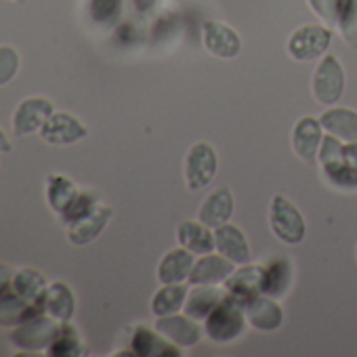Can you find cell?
<instances>
[{
  "label": "cell",
  "mask_w": 357,
  "mask_h": 357,
  "mask_svg": "<svg viewBox=\"0 0 357 357\" xmlns=\"http://www.w3.org/2000/svg\"><path fill=\"white\" fill-rule=\"evenodd\" d=\"M246 324L244 307L225 292V298L204 319V334L217 344H227L244 334Z\"/></svg>",
  "instance_id": "1"
},
{
  "label": "cell",
  "mask_w": 357,
  "mask_h": 357,
  "mask_svg": "<svg viewBox=\"0 0 357 357\" xmlns=\"http://www.w3.org/2000/svg\"><path fill=\"white\" fill-rule=\"evenodd\" d=\"M61 321H57L55 317L47 315V313H38L34 317H30L28 321L15 326L9 332V340L22 349L24 353H32V351H47L49 344L55 340V336L61 330Z\"/></svg>",
  "instance_id": "2"
},
{
  "label": "cell",
  "mask_w": 357,
  "mask_h": 357,
  "mask_svg": "<svg viewBox=\"0 0 357 357\" xmlns=\"http://www.w3.org/2000/svg\"><path fill=\"white\" fill-rule=\"evenodd\" d=\"M269 225L273 236L288 246H296L305 240V219L301 211L282 194L273 196L271 200Z\"/></svg>",
  "instance_id": "3"
},
{
  "label": "cell",
  "mask_w": 357,
  "mask_h": 357,
  "mask_svg": "<svg viewBox=\"0 0 357 357\" xmlns=\"http://www.w3.org/2000/svg\"><path fill=\"white\" fill-rule=\"evenodd\" d=\"M219 170V158L211 143L198 141L185 155V183L192 192H200L215 178Z\"/></svg>",
  "instance_id": "4"
},
{
  "label": "cell",
  "mask_w": 357,
  "mask_h": 357,
  "mask_svg": "<svg viewBox=\"0 0 357 357\" xmlns=\"http://www.w3.org/2000/svg\"><path fill=\"white\" fill-rule=\"evenodd\" d=\"M332 43V30L328 26H301L288 38V55L294 61H315L324 57Z\"/></svg>",
  "instance_id": "5"
},
{
  "label": "cell",
  "mask_w": 357,
  "mask_h": 357,
  "mask_svg": "<svg viewBox=\"0 0 357 357\" xmlns=\"http://www.w3.org/2000/svg\"><path fill=\"white\" fill-rule=\"evenodd\" d=\"M311 91L313 97L321 105H334L344 91V70L334 55H324L321 61L317 63L311 80Z\"/></svg>",
  "instance_id": "6"
},
{
  "label": "cell",
  "mask_w": 357,
  "mask_h": 357,
  "mask_svg": "<svg viewBox=\"0 0 357 357\" xmlns=\"http://www.w3.org/2000/svg\"><path fill=\"white\" fill-rule=\"evenodd\" d=\"M38 135L49 145H74L89 135V128L70 112H53Z\"/></svg>",
  "instance_id": "7"
},
{
  "label": "cell",
  "mask_w": 357,
  "mask_h": 357,
  "mask_svg": "<svg viewBox=\"0 0 357 357\" xmlns=\"http://www.w3.org/2000/svg\"><path fill=\"white\" fill-rule=\"evenodd\" d=\"M263 271H265V265H255V263L240 265V267L223 282V288H225V292L231 294L242 307H246L250 301H255L257 296L263 294Z\"/></svg>",
  "instance_id": "8"
},
{
  "label": "cell",
  "mask_w": 357,
  "mask_h": 357,
  "mask_svg": "<svg viewBox=\"0 0 357 357\" xmlns=\"http://www.w3.org/2000/svg\"><path fill=\"white\" fill-rule=\"evenodd\" d=\"M55 112L53 101L45 99V97H28L24 99L15 114H13V130L17 137H26L32 132H38L43 128V124L51 118V114Z\"/></svg>",
  "instance_id": "9"
},
{
  "label": "cell",
  "mask_w": 357,
  "mask_h": 357,
  "mask_svg": "<svg viewBox=\"0 0 357 357\" xmlns=\"http://www.w3.org/2000/svg\"><path fill=\"white\" fill-rule=\"evenodd\" d=\"M153 328L178 347H196L204 336V330L198 326V319L190 315H162L155 319Z\"/></svg>",
  "instance_id": "10"
},
{
  "label": "cell",
  "mask_w": 357,
  "mask_h": 357,
  "mask_svg": "<svg viewBox=\"0 0 357 357\" xmlns=\"http://www.w3.org/2000/svg\"><path fill=\"white\" fill-rule=\"evenodd\" d=\"M202 43L211 55L221 59H234L242 51V38L223 22H206L202 30Z\"/></svg>",
  "instance_id": "11"
},
{
  "label": "cell",
  "mask_w": 357,
  "mask_h": 357,
  "mask_svg": "<svg viewBox=\"0 0 357 357\" xmlns=\"http://www.w3.org/2000/svg\"><path fill=\"white\" fill-rule=\"evenodd\" d=\"M112 215H114L112 206L97 204L91 213H86L84 217H80L78 221L68 225V240L74 246H89L103 234Z\"/></svg>",
  "instance_id": "12"
},
{
  "label": "cell",
  "mask_w": 357,
  "mask_h": 357,
  "mask_svg": "<svg viewBox=\"0 0 357 357\" xmlns=\"http://www.w3.org/2000/svg\"><path fill=\"white\" fill-rule=\"evenodd\" d=\"M130 351L137 357H181L183 351L172 340L162 336L155 328L149 330L145 326L135 328L130 338Z\"/></svg>",
  "instance_id": "13"
},
{
  "label": "cell",
  "mask_w": 357,
  "mask_h": 357,
  "mask_svg": "<svg viewBox=\"0 0 357 357\" xmlns=\"http://www.w3.org/2000/svg\"><path fill=\"white\" fill-rule=\"evenodd\" d=\"M321 122L313 116H305L294 124L292 130V149L294 153L307 162V164H315L317 162V153H319V145H321Z\"/></svg>",
  "instance_id": "14"
},
{
  "label": "cell",
  "mask_w": 357,
  "mask_h": 357,
  "mask_svg": "<svg viewBox=\"0 0 357 357\" xmlns=\"http://www.w3.org/2000/svg\"><path fill=\"white\" fill-rule=\"evenodd\" d=\"M215 246H217L219 255L227 257L236 265H246V263L252 261L248 240H246L244 231L238 225L223 223V225L215 227Z\"/></svg>",
  "instance_id": "15"
},
{
  "label": "cell",
  "mask_w": 357,
  "mask_h": 357,
  "mask_svg": "<svg viewBox=\"0 0 357 357\" xmlns=\"http://www.w3.org/2000/svg\"><path fill=\"white\" fill-rule=\"evenodd\" d=\"M236 271V263L229 261L223 255H200V259L194 263V269L188 278V284L196 286V284H223L231 273Z\"/></svg>",
  "instance_id": "16"
},
{
  "label": "cell",
  "mask_w": 357,
  "mask_h": 357,
  "mask_svg": "<svg viewBox=\"0 0 357 357\" xmlns=\"http://www.w3.org/2000/svg\"><path fill=\"white\" fill-rule=\"evenodd\" d=\"M244 313H246V321L255 330H261V332L280 330V326L284 324V311H282V307L278 305L275 298L265 296V294H261L255 301H250L244 307Z\"/></svg>",
  "instance_id": "17"
},
{
  "label": "cell",
  "mask_w": 357,
  "mask_h": 357,
  "mask_svg": "<svg viewBox=\"0 0 357 357\" xmlns=\"http://www.w3.org/2000/svg\"><path fill=\"white\" fill-rule=\"evenodd\" d=\"M194 263H196L194 252H190L183 246L168 250L162 257L160 265H158V271H155L158 282L160 284H178V282H185L190 278L192 269H194Z\"/></svg>",
  "instance_id": "18"
},
{
  "label": "cell",
  "mask_w": 357,
  "mask_h": 357,
  "mask_svg": "<svg viewBox=\"0 0 357 357\" xmlns=\"http://www.w3.org/2000/svg\"><path fill=\"white\" fill-rule=\"evenodd\" d=\"M236 202H234V194L229 188H217L200 206L198 213V221H202L204 225H208L211 229L229 223L231 215H234Z\"/></svg>",
  "instance_id": "19"
},
{
  "label": "cell",
  "mask_w": 357,
  "mask_h": 357,
  "mask_svg": "<svg viewBox=\"0 0 357 357\" xmlns=\"http://www.w3.org/2000/svg\"><path fill=\"white\" fill-rule=\"evenodd\" d=\"M76 298L72 288L66 282H51L43 301V313L55 317L61 324H68L74 317Z\"/></svg>",
  "instance_id": "20"
},
{
  "label": "cell",
  "mask_w": 357,
  "mask_h": 357,
  "mask_svg": "<svg viewBox=\"0 0 357 357\" xmlns=\"http://www.w3.org/2000/svg\"><path fill=\"white\" fill-rule=\"evenodd\" d=\"M225 298V288H217L213 284H196L190 292H188V298H185V305H183V311L185 315L198 319V321H204L208 317V313Z\"/></svg>",
  "instance_id": "21"
},
{
  "label": "cell",
  "mask_w": 357,
  "mask_h": 357,
  "mask_svg": "<svg viewBox=\"0 0 357 357\" xmlns=\"http://www.w3.org/2000/svg\"><path fill=\"white\" fill-rule=\"evenodd\" d=\"M176 242L194 255H208L217 250L215 231H211V227L202 221H183L176 227Z\"/></svg>",
  "instance_id": "22"
},
{
  "label": "cell",
  "mask_w": 357,
  "mask_h": 357,
  "mask_svg": "<svg viewBox=\"0 0 357 357\" xmlns=\"http://www.w3.org/2000/svg\"><path fill=\"white\" fill-rule=\"evenodd\" d=\"M11 288L22 298H26L28 303L36 305L43 311V301H45L47 288H49V282H47L45 273H40L34 267H22V269L15 271Z\"/></svg>",
  "instance_id": "23"
},
{
  "label": "cell",
  "mask_w": 357,
  "mask_h": 357,
  "mask_svg": "<svg viewBox=\"0 0 357 357\" xmlns=\"http://www.w3.org/2000/svg\"><path fill=\"white\" fill-rule=\"evenodd\" d=\"M321 128L344 143L357 141V112L349 107H330L319 118Z\"/></svg>",
  "instance_id": "24"
},
{
  "label": "cell",
  "mask_w": 357,
  "mask_h": 357,
  "mask_svg": "<svg viewBox=\"0 0 357 357\" xmlns=\"http://www.w3.org/2000/svg\"><path fill=\"white\" fill-rule=\"evenodd\" d=\"M38 313H43V311L36 305L22 298L13 288L5 294H0V326L15 328Z\"/></svg>",
  "instance_id": "25"
},
{
  "label": "cell",
  "mask_w": 357,
  "mask_h": 357,
  "mask_svg": "<svg viewBox=\"0 0 357 357\" xmlns=\"http://www.w3.org/2000/svg\"><path fill=\"white\" fill-rule=\"evenodd\" d=\"M292 286V265L284 257H275L265 265L263 271V294L282 298Z\"/></svg>",
  "instance_id": "26"
},
{
  "label": "cell",
  "mask_w": 357,
  "mask_h": 357,
  "mask_svg": "<svg viewBox=\"0 0 357 357\" xmlns=\"http://www.w3.org/2000/svg\"><path fill=\"white\" fill-rule=\"evenodd\" d=\"M188 286L183 282L178 284H162L160 290H155L151 298V311L155 317L176 313L178 309H183L185 298H188Z\"/></svg>",
  "instance_id": "27"
},
{
  "label": "cell",
  "mask_w": 357,
  "mask_h": 357,
  "mask_svg": "<svg viewBox=\"0 0 357 357\" xmlns=\"http://www.w3.org/2000/svg\"><path fill=\"white\" fill-rule=\"evenodd\" d=\"M78 192L80 190L66 174H49L47 176V202L57 215H61L72 204V200L78 196Z\"/></svg>",
  "instance_id": "28"
},
{
  "label": "cell",
  "mask_w": 357,
  "mask_h": 357,
  "mask_svg": "<svg viewBox=\"0 0 357 357\" xmlns=\"http://www.w3.org/2000/svg\"><path fill=\"white\" fill-rule=\"evenodd\" d=\"M321 172L326 176V181L336 188V190H344V192H357V170L347 162V158L328 162V164H319Z\"/></svg>",
  "instance_id": "29"
},
{
  "label": "cell",
  "mask_w": 357,
  "mask_h": 357,
  "mask_svg": "<svg viewBox=\"0 0 357 357\" xmlns=\"http://www.w3.org/2000/svg\"><path fill=\"white\" fill-rule=\"evenodd\" d=\"M47 355H49V357H80V355H84L82 340H80L76 328L70 326V321L61 326L59 334H57L55 340L49 344Z\"/></svg>",
  "instance_id": "30"
},
{
  "label": "cell",
  "mask_w": 357,
  "mask_h": 357,
  "mask_svg": "<svg viewBox=\"0 0 357 357\" xmlns=\"http://www.w3.org/2000/svg\"><path fill=\"white\" fill-rule=\"evenodd\" d=\"M89 17L97 26H114L122 13V0H89Z\"/></svg>",
  "instance_id": "31"
},
{
  "label": "cell",
  "mask_w": 357,
  "mask_h": 357,
  "mask_svg": "<svg viewBox=\"0 0 357 357\" xmlns=\"http://www.w3.org/2000/svg\"><path fill=\"white\" fill-rule=\"evenodd\" d=\"M338 30L340 36L347 40V45L357 49V0H344L342 3Z\"/></svg>",
  "instance_id": "32"
},
{
  "label": "cell",
  "mask_w": 357,
  "mask_h": 357,
  "mask_svg": "<svg viewBox=\"0 0 357 357\" xmlns=\"http://www.w3.org/2000/svg\"><path fill=\"white\" fill-rule=\"evenodd\" d=\"M97 204H99V202H97V198H95L91 192H78V196L72 200V204H70L59 217H61V221H63L66 225H70V223L78 221L80 217H84L86 213H91Z\"/></svg>",
  "instance_id": "33"
},
{
  "label": "cell",
  "mask_w": 357,
  "mask_h": 357,
  "mask_svg": "<svg viewBox=\"0 0 357 357\" xmlns=\"http://www.w3.org/2000/svg\"><path fill=\"white\" fill-rule=\"evenodd\" d=\"M20 53L11 45H0V86L9 84L20 72Z\"/></svg>",
  "instance_id": "34"
},
{
  "label": "cell",
  "mask_w": 357,
  "mask_h": 357,
  "mask_svg": "<svg viewBox=\"0 0 357 357\" xmlns=\"http://www.w3.org/2000/svg\"><path fill=\"white\" fill-rule=\"evenodd\" d=\"M342 3L344 0H309V7L328 28H338Z\"/></svg>",
  "instance_id": "35"
},
{
  "label": "cell",
  "mask_w": 357,
  "mask_h": 357,
  "mask_svg": "<svg viewBox=\"0 0 357 357\" xmlns=\"http://www.w3.org/2000/svg\"><path fill=\"white\" fill-rule=\"evenodd\" d=\"M13 275H15V271L7 263H0V294H5V292L11 290Z\"/></svg>",
  "instance_id": "36"
},
{
  "label": "cell",
  "mask_w": 357,
  "mask_h": 357,
  "mask_svg": "<svg viewBox=\"0 0 357 357\" xmlns=\"http://www.w3.org/2000/svg\"><path fill=\"white\" fill-rule=\"evenodd\" d=\"M344 158H347V162L357 170V141L344 143Z\"/></svg>",
  "instance_id": "37"
},
{
  "label": "cell",
  "mask_w": 357,
  "mask_h": 357,
  "mask_svg": "<svg viewBox=\"0 0 357 357\" xmlns=\"http://www.w3.org/2000/svg\"><path fill=\"white\" fill-rule=\"evenodd\" d=\"M132 5L139 13H149L158 5V0H132Z\"/></svg>",
  "instance_id": "38"
},
{
  "label": "cell",
  "mask_w": 357,
  "mask_h": 357,
  "mask_svg": "<svg viewBox=\"0 0 357 357\" xmlns=\"http://www.w3.org/2000/svg\"><path fill=\"white\" fill-rule=\"evenodd\" d=\"M9 151H11V141L5 135V130L0 128V153H9Z\"/></svg>",
  "instance_id": "39"
},
{
  "label": "cell",
  "mask_w": 357,
  "mask_h": 357,
  "mask_svg": "<svg viewBox=\"0 0 357 357\" xmlns=\"http://www.w3.org/2000/svg\"><path fill=\"white\" fill-rule=\"evenodd\" d=\"M13 3H24V0H13Z\"/></svg>",
  "instance_id": "40"
},
{
  "label": "cell",
  "mask_w": 357,
  "mask_h": 357,
  "mask_svg": "<svg viewBox=\"0 0 357 357\" xmlns=\"http://www.w3.org/2000/svg\"><path fill=\"white\" fill-rule=\"evenodd\" d=\"M355 255H357V246H355Z\"/></svg>",
  "instance_id": "41"
}]
</instances>
